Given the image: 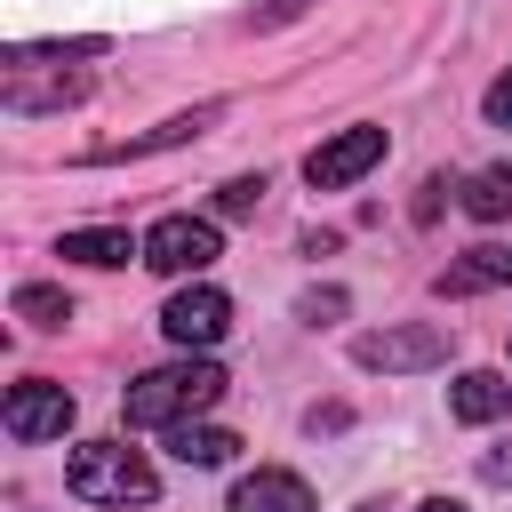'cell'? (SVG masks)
I'll return each instance as SVG.
<instances>
[{
  "label": "cell",
  "mask_w": 512,
  "mask_h": 512,
  "mask_svg": "<svg viewBox=\"0 0 512 512\" xmlns=\"http://www.w3.org/2000/svg\"><path fill=\"white\" fill-rule=\"evenodd\" d=\"M216 400H224V368L216 360H168V368H152V376H136L120 392V416L128 424H192Z\"/></svg>",
  "instance_id": "cell-1"
},
{
  "label": "cell",
  "mask_w": 512,
  "mask_h": 512,
  "mask_svg": "<svg viewBox=\"0 0 512 512\" xmlns=\"http://www.w3.org/2000/svg\"><path fill=\"white\" fill-rule=\"evenodd\" d=\"M64 488L80 496V504H152V464L128 448V440H80L72 456H64Z\"/></svg>",
  "instance_id": "cell-2"
},
{
  "label": "cell",
  "mask_w": 512,
  "mask_h": 512,
  "mask_svg": "<svg viewBox=\"0 0 512 512\" xmlns=\"http://www.w3.org/2000/svg\"><path fill=\"white\" fill-rule=\"evenodd\" d=\"M384 152H392V136H384V128H336L328 144H312V152H304V184H312V192H344V184H360Z\"/></svg>",
  "instance_id": "cell-3"
},
{
  "label": "cell",
  "mask_w": 512,
  "mask_h": 512,
  "mask_svg": "<svg viewBox=\"0 0 512 512\" xmlns=\"http://www.w3.org/2000/svg\"><path fill=\"white\" fill-rule=\"evenodd\" d=\"M216 256H224V240H216V224H208V216H160V224L144 232V264H152V272H168V280L208 272Z\"/></svg>",
  "instance_id": "cell-4"
},
{
  "label": "cell",
  "mask_w": 512,
  "mask_h": 512,
  "mask_svg": "<svg viewBox=\"0 0 512 512\" xmlns=\"http://www.w3.org/2000/svg\"><path fill=\"white\" fill-rule=\"evenodd\" d=\"M160 328H168L176 352H208V344H224V328H232V296L208 288V280H192V288H176V296L160 304Z\"/></svg>",
  "instance_id": "cell-5"
},
{
  "label": "cell",
  "mask_w": 512,
  "mask_h": 512,
  "mask_svg": "<svg viewBox=\"0 0 512 512\" xmlns=\"http://www.w3.org/2000/svg\"><path fill=\"white\" fill-rule=\"evenodd\" d=\"M360 368H384V376H416V368H440L448 360V336L440 328H376L352 344Z\"/></svg>",
  "instance_id": "cell-6"
},
{
  "label": "cell",
  "mask_w": 512,
  "mask_h": 512,
  "mask_svg": "<svg viewBox=\"0 0 512 512\" xmlns=\"http://www.w3.org/2000/svg\"><path fill=\"white\" fill-rule=\"evenodd\" d=\"M72 432V392L48 376H24L8 392V440H64Z\"/></svg>",
  "instance_id": "cell-7"
},
{
  "label": "cell",
  "mask_w": 512,
  "mask_h": 512,
  "mask_svg": "<svg viewBox=\"0 0 512 512\" xmlns=\"http://www.w3.org/2000/svg\"><path fill=\"white\" fill-rule=\"evenodd\" d=\"M448 416H456V424H496V416H512V376L464 368V376L448 384Z\"/></svg>",
  "instance_id": "cell-8"
},
{
  "label": "cell",
  "mask_w": 512,
  "mask_h": 512,
  "mask_svg": "<svg viewBox=\"0 0 512 512\" xmlns=\"http://www.w3.org/2000/svg\"><path fill=\"white\" fill-rule=\"evenodd\" d=\"M232 512H320V504H312V488H304L296 472L264 464V472H248V480L232 488Z\"/></svg>",
  "instance_id": "cell-9"
},
{
  "label": "cell",
  "mask_w": 512,
  "mask_h": 512,
  "mask_svg": "<svg viewBox=\"0 0 512 512\" xmlns=\"http://www.w3.org/2000/svg\"><path fill=\"white\" fill-rule=\"evenodd\" d=\"M504 280H512V248L480 240V248H464V264H448L432 288H440V296H480V288H504Z\"/></svg>",
  "instance_id": "cell-10"
},
{
  "label": "cell",
  "mask_w": 512,
  "mask_h": 512,
  "mask_svg": "<svg viewBox=\"0 0 512 512\" xmlns=\"http://www.w3.org/2000/svg\"><path fill=\"white\" fill-rule=\"evenodd\" d=\"M168 448H176V464H232V432L224 424H168Z\"/></svg>",
  "instance_id": "cell-11"
},
{
  "label": "cell",
  "mask_w": 512,
  "mask_h": 512,
  "mask_svg": "<svg viewBox=\"0 0 512 512\" xmlns=\"http://www.w3.org/2000/svg\"><path fill=\"white\" fill-rule=\"evenodd\" d=\"M56 256H72V264H128V256H144L128 232H112V224H96V232H64V248Z\"/></svg>",
  "instance_id": "cell-12"
},
{
  "label": "cell",
  "mask_w": 512,
  "mask_h": 512,
  "mask_svg": "<svg viewBox=\"0 0 512 512\" xmlns=\"http://www.w3.org/2000/svg\"><path fill=\"white\" fill-rule=\"evenodd\" d=\"M16 320H24V328H64V320H72V296L48 288V280H24V288H16Z\"/></svg>",
  "instance_id": "cell-13"
},
{
  "label": "cell",
  "mask_w": 512,
  "mask_h": 512,
  "mask_svg": "<svg viewBox=\"0 0 512 512\" xmlns=\"http://www.w3.org/2000/svg\"><path fill=\"white\" fill-rule=\"evenodd\" d=\"M464 216H480V224L512 216V168H480V176L464 184Z\"/></svg>",
  "instance_id": "cell-14"
},
{
  "label": "cell",
  "mask_w": 512,
  "mask_h": 512,
  "mask_svg": "<svg viewBox=\"0 0 512 512\" xmlns=\"http://www.w3.org/2000/svg\"><path fill=\"white\" fill-rule=\"evenodd\" d=\"M216 208H224V216H256V208H264V176H232V184L216 192Z\"/></svg>",
  "instance_id": "cell-15"
},
{
  "label": "cell",
  "mask_w": 512,
  "mask_h": 512,
  "mask_svg": "<svg viewBox=\"0 0 512 512\" xmlns=\"http://www.w3.org/2000/svg\"><path fill=\"white\" fill-rule=\"evenodd\" d=\"M480 112H488L496 128H512V72H496V80H488V96H480Z\"/></svg>",
  "instance_id": "cell-16"
},
{
  "label": "cell",
  "mask_w": 512,
  "mask_h": 512,
  "mask_svg": "<svg viewBox=\"0 0 512 512\" xmlns=\"http://www.w3.org/2000/svg\"><path fill=\"white\" fill-rule=\"evenodd\" d=\"M296 312H304V320H312V328H320V320H336V312H344V288H320V296H304V304H296Z\"/></svg>",
  "instance_id": "cell-17"
},
{
  "label": "cell",
  "mask_w": 512,
  "mask_h": 512,
  "mask_svg": "<svg viewBox=\"0 0 512 512\" xmlns=\"http://www.w3.org/2000/svg\"><path fill=\"white\" fill-rule=\"evenodd\" d=\"M480 472H488V480L504 488V480H512V448H496V456H480Z\"/></svg>",
  "instance_id": "cell-18"
},
{
  "label": "cell",
  "mask_w": 512,
  "mask_h": 512,
  "mask_svg": "<svg viewBox=\"0 0 512 512\" xmlns=\"http://www.w3.org/2000/svg\"><path fill=\"white\" fill-rule=\"evenodd\" d=\"M296 8H304V0H272V8H264V16H256V24H288V16H296Z\"/></svg>",
  "instance_id": "cell-19"
},
{
  "label": "cell",
  "mask_w": 512,
  "mask_h": 512,
  "mask_svg": "<svg viewBox=\"0 0 512 512\" xmlns=\"http://www.w3.org/2000/svg\"><path fill=\"white\" fill-rule=\"evenodd\" d=\"M416 512H464V504H448V496H432V504H416Z\"/></svg>",
  "instance_id": "cell-20"
}]
</instances>
